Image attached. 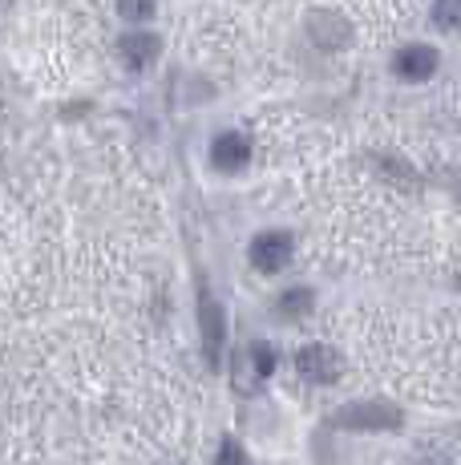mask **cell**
Wrapping results in <instances>:
<instances>
[{"label":"cell","mask_w":461,"mask_h":465,"mask_svg":"<svg viewBox=\"0 0 461 465\" xmlns=\"http://www.w3.org/2000/svg\"><path fill=\"white\" fill-rule=\"evenodd\" d=\"M429 25L437 33H461V0H433Z\"/></svg>","instance_id":"10"},{"label":"cell","mask_w":461,"mask_h":465,"mask_svg":"<svg viewBox=\"0 0 461 465\" xmlns=\"http://www.w3.org/2000/svg\"><path fill=\"white\" fill-rule=\"evenodd\" d=\"M388 69H393L397 82L425 85V82H433V77L441 74V49L437 45H429V41H405L401 49L393 53Z\"/></svg>","instance_id":"1"},{"label":"cell","mask_w":461,"mask_h":465,"mask_svg":"<svg viewBox=\"0 0 461 465\" xmlns=\"http://www.w3.org/2000/svg\"><path fill=\"white\" fill-rule=\"evenodd\" d=\"M251 364H255V377L268 381L271 372H276V348L263 344V340H255L251 344Z\"/></svg>","instance_id":"11"},{"label":"cell","mask_w":461,"mask_h":465,"mask_svg":"<svg viewBox=\"0 0 461 465\" xmlns=\"http://www.w3.org/2000/svg\"><path fill=\"white\" fill-rule=\"evenodd\" d=\"M199 332H202V352H207V364H211V369H219L223 348H227V316H223V303L211 296L207 288H199Z\"/></svg>","instance_id":"3"},{"label":"cell","mask_w":461,"mask_h":465,"mask_svg":"<svg viewBox=\"0 0 461 465\" xmlns=\"http://www.w3.org/2000/svg\"><path fill=\"white\" fill-rule=\"evenodd\" d=\"M312 308H316V292L312 288H288L276 300V312L283 320H299V316H308Z\"/></svg>","instance_id":"9"},{"label":"cell","mask_w":461,"mask_h":465,"mask_svg":"<svg viewBox=\"0 0 461 465\" xmlns=\"http://www.w3.org/2000/svg\"><path fill=\"white\" fill-rule=\"evenodd\" d=\"M118 13L126 16V21L142 25V21H150V16L158 13V0H118Z\"/></svg>","instance_id":"12"},{"label":"cell","mask_w":461,"mask_h":465,"mask_svg":"<svg viewBox=\"0 0 461 465\" xmlns=\"http://www.w3.org/2000/svg\"><path fill=\"white\" fill-rule=\"evenodd\" d=\"M118 49L130 69H150L158 61V53H162V41H158L154 33H126V37L118 41Z\"/></svg>","instance_id":"8"},{"label":"cell","mask_w":461,"mask_h":465,"mask_svg":"<svg viewBox=\"0 0 461 465\" xmlns=\"http://www.w3.org/2000/svg\"><path fill=\"white\" fill-rule=\"evenodd\" d=\"M291 252H296V239L288 231H263V235L251 239L247 255H251V267L263 275H276L291 263Z\"/></svg>","instance_id":"5"},{"label":"cell","mask_w":461,"mask_h":465,"mask_svg":"<svg viewBox=\"0 0 461 465\" xmlns=\"http://www.w3.org/2000/svg\"><path fill=\"white\" fill-rule=\"evenodd\" d=\"M405 413L388 401H352V405L336 409L332 413V429H368V433H380V429H401Z\"/></svg>","instance_id":"2"},{"label":"cell","mask_w":461,"mask_h":465,"mask_svg":"<svg viewBox=\"0 0 461 465\" xmlns=\"http://www.w3.org/2000/svg\"><path fill=\"white\" fill-rule=\"evenodd\" d=\"M296 372L312 384H336L344 372V361H340V352L328 344H304L296 352Z\"/></svg>","instance_id":"6"},{"label":"cell","mask_w":461,"mask_h":465,"mask_svg":"<svg viewBox=\"0 0 461 465\" xmlns=\"http://www.w3.org/2000/svg\"><path fill=\"white\" fill-rule=\"evenodd\" d=\"M215 465H251L247 461V450L235 441V437H223V445H219V458Z\"/></svg>","instance_id":"13"},{"label":"cell","mask_w":461,"mask_h":465,"mask_svg":"<svg viewBox=\"0 0 461 465\" xmlns=\"http://www.w3.org/2000/svg\"><path fill=\"white\" fill-rule=\"evenodd\" d=\"M247 163H251V138L239 130H223L215 142H211V166L223 170V174H239Z\"/></svg>","instance_id":"7"},{"label":"cell","mask_w":461,"mask_h":465,"mask_svg":"<svg viewBox=\"0 0 461 465\" xmlns=\"http://www.w3.org/2000/svg\"><path fill=\"white\" fill-rule=\"evenodd\" d=\"M308 37H312L316 49L340 53L352 45V25H348V16L336 13V8H312V13H308Z\"/></svg>","instance_id":"4"}]
</instances>
